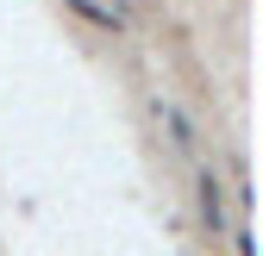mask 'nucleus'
<instances>
[{"mask_svg": "<svg viewBox=\"0 0 263 256\" xmlns=\"http://www.w3.org/2000/svg\"><path fill=\"white\" fill-rule=\"evenodd\" d=\"M201 219H207V231H219V225H226V194H219L213 169H201Z\"/></svg>", "mask_w": 263, "mask_h": 256, "instance_id": "1", "label": "nucleus"}]
</instances>
